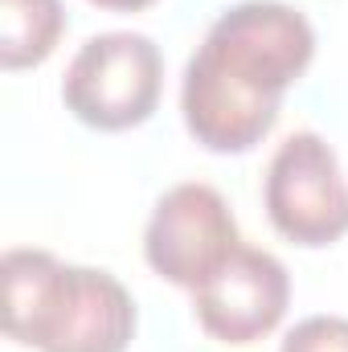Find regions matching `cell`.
<instances>
[{"instance_id":"cell-1","label":"cell","mask_w":348,"mask_h":352,"mask_svg":"<svg viewBox=\"0 0 348 352\" xmlns=\"http://www.w3.org/2000/svg\"><path fill=\"white\" fill-rule=\"evenodd\" d=\"M316 58L307 16L283 0L226 8L184 66L180 111L188 135L221 156L262 144L279 123L283 94Z\"/></svg>"},{"instance_id":"cell-2","label":"cell","mask_w":348,"mask_h":352,"mask_svg":"<svg viewBox=\"0 0 348 352\" xmlns=\"http://www.w3.org/2000/svg\"><path fill=\"white\" fill-rule=\"evenodd\" d=\"M4 332L37 352H123L135 336L127 287L45 250L4 254Z\"/></svg>"},{"instance_id":"cell-3","label":"cell","mask_w":348,"mask_h":352,"mask_svg":"<svg viewBox=\"0 0 348 352\" xmlns=\"http://www.w3.org/2000/svg\"><path fill=\"white\" fill-rule=\"evenodd\" d=\"M164 87L160 45L144 33H98L74 54L62 78V98L98 131H127L152 119Z\"/></svg>"},{"instance_id":"cell-4","label":"cell","mask_w":348,"mask_h":352,"mask_svg":"<svg viewBox=\"0 0 348 352\" xmlns=\"http://www.w3.org/2000/svg\"><path fill=\"white\" fill-rule=\"evenodd\" d=\"M270 226L295 246H332L348 234V173L332 144L316 131H295L279 144L262 184Z\"/></svg>"},{"instance_id":"cell-5","label":"cell","mask_w":348,"mask_h":352,"mask_svg":"<svg viewBox=\"0 0 348 352\" xmlns=\"http://www.w3.org/2000/svg\"><path fill=\"white\" fill-rule=\"evenodd\" d=\"M238 246L242 238L226 197L213 184H197V180L168 188L156 201L152 221L144 230L148 266L184 291H197Z\"/></svg>"},{"instance_id":"cell-6","label":"cell","mask_w":348,"mask_h":352,"mask_svg":"<svg viewBox=\"0 0 348 352\" xmlns=\"http://www.w3.org/2000/svg\"><path fill=\"white\" fill-rule=\"evenodd\" d=\"M291 303L287 266L274 254L238 246L197 291L193 316L221 344H254L279 328Z\"/></svg>"},{"instance_id":"cell-7","label":"cell","mask_w":348,"mask_h":352,"mask_svg":"<svg viewBox=\"0 0 348 352\" xmlns=\"http://www.w3.org/2000/svg\"><path fill=\"white\" fill-rule=\"evenodd\" d=\"M66 29L62 0H0V62L4 70L41 66Z\"/></svg>"},{"instance_id":"cell-8","label":"cell","mask_w":348,"mask_h":352,"mask_svg":"<svg viewBox=\"0 0 348 352\" xmlns=\"http://www.w3.org/2000/svg\"><path fill=\"white\" fill-rule=\"evenodd\" d=\"M279 352H348V320H340V316H307L287 332Z\"/></svg>"},{"instance_id":"cell-9","label":"cell","mask_w":348,"mask_h":352,"mask_svg":"<svg viewBox=\"0 0 348 352\" xmlns=\"http://www.w3.org/2000/svg\"><path fill=\"white\" fill-rule=\"evenodd\" d=\"M90 4H98V8H107V12H140V8H148V4H156V0H90Z\"/></svg>"}]
</instances>
